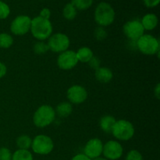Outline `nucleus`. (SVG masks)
Segmentation results:
<instances>
[{"instance_id":"1","label":"nucleus","mask_w":160,"mask_h":160,"mask_svg":"<svg viewBox=\"0 0 160 160\" xmlns=\"http://www.w3.org/2000/svg\"><path fill=\"white\" fill-rule=\"evenodd\" d=\"M53 27L49 20L38 17L31 19V31L33 37L38 41H45L52 34Z\"/></svg>"},{"instance_id":"2","label":"nucleus","mask_w":160,"mask_h":160,"mask_svg":"<svg viewBox=\"0 0 160 160\" xmlns=\"http://www.w3.org/2000/svg\"><path fill=\"white\" fill-rule=\"evenodd\" d=\"M116 12L113 7L106 2H101L96 6L94 12L95 21L99 27H108L115 20Z\"/></svg>"},{"instance_id":"3","label":"nucleus","mask_w":160,"mask_h":160,"mask_svg":"<svg viewBox=\"0 0 160 160\" xmlns=\"http://www.w3.org/2000/svg\"><path fill=\"white\" fill-rule=\"evenodd\" d=\"M56 111L49 105L39 106L33 116V123L38 128H45L49 126L56 119Z\"/></svg>"},{"instance_id":"4","label":"nucleus","mask_w":160,"mask_h":160,"mask_svg":"<svg viewBox=\"0 0 160 160\" xmlns=\"http://www.w3.org/2000/svg\"><path fill=\"white\" fill-rule=\"evenodd\" d=\"M138 49L147 56L159 55L160 42L159 38L149 34H144L136 42Z\"/></svg>"},{"instance_id":"5","label":"nucleus","mask_w":160,"mask_h":160,"mask_svg":"<svg viewBox=\"0 0 160 160\" xmlns=\"http://www.w3.org/2000/svg\"><path fill=\"white\" fill-rule=\"evenodd\" d=\"M111 134L117 141L127 142L134 137L135 129L131 122L126 120H119L116 121Z\"/></svg>"},{"instance_id":"6","label":"nucleus","mask_w":160,"mask_h":160,"mask_svg":"<svg viewBox=\"0 0 160 160\" xmlns=\"http://www.w3.org/2000/svg\"><path fill=\"white\" fill-rule=\"evenodd\" d=\"M31 148L35 154L45 156L50 154L54 149V142L49 136L38 134L32 139Z\"/></svg>"},{"instance_id":"7","label":"nucleus","mask_w":160,"mask_h":160,"mask_svg":"<svg viewBox=\"0 0 160 160\" xmlns=\"http://www.w3.org/2000/svg\"><path fill=\"white\" fill-rule=\"evenodd\" d=\"M47 44L50 51L56 53H61L68 50L70 40L68 36L63 33H56L50 36Z\"/></svg>"},{"instance_id":"8","label":"nucleus","mask_w":160,"mask_h":160,"mask_svg":"<svg viewBox=\"0 0 160 160\" xmlns=\"http://www.w3.org/2000/svg\"><path fill=\"white\" fill-rule=\"evenodd\" d=\"M123 31L129 40L135 42L145 34V29L138 19H133L127 21L123 26Z\"/></svg>"},{"instance_id":"9","label":"nucleus","mask_w":160,"mask_h":160,"mask_svg":"<svg viewBox=\"0 0 160 160\" xmlns=\"http://www.w3.org/2000/svg\"><path fill=\"white\" fill-rule=\"evenodd\" d=\"M31 18L29 16L19 15L11 22L10 31L14 35H24L31 30Z\"/></svg>"},{"instance_id":"10","label":"nucleus","mask_w":160,"mask_h":160,"mask_svg":"<svg viewBox=\"0 0 160 160\" xmlns=\"http://www.w3.org/2000/svg\"><path fill=\"white\" fill-rule=\"evenodd\" d=\"M123 153V145L117 140H110L103 145L102 155L108 160H117Z\"/></svg>"},{"instance_id":"11","label":"nucleus","mask_w":160,"mask_h":160,"mask_svg":"<svg viewBox=\"0 0 160 160\" xmlns=\"http://www.w3.org/2000/svg\"><path fill=\"white\" fill-rule=\"evenodd\" d=\"M78 63L76 52L67 50L59 53L57 57V66L62 70H70L74 68Z\"/></svg>"},{"instance_id":"12","label":"nucleus","mask_w":160,"mask_h":160,"mask_svg":"<svg viewBox=\"0 0 160 160\" xmlns=\"http://www.w3.org/2000/svg\"><path fill=\"white\" fill-rule=\"evenodd\" d=\"M67 97L71 104H81L87 99L88 92L83 86L74 84L68 88Z\"/></svg>"},{"instance_id":"13","label":"nucleus","mask_w":160,"mask_h":160,"mask_svg":"<svg viewBox=\"0 0 160 160\" xmlns=\"http://www.w3.org/2000/svg\"><path fill=\"white\" fill-rule=\"evenodd\" d=\"M103 145L99 138L90 139L84 146V154L92 160L100 157L102 155Z\"/></svg>"},{"instance_id":"14","label":"nucleus","mask_w":160,"mask_h":160,"mask_svg":"<svg viewBox=\"0 0 160 160\" xmlns=\"http://www.w3.org/2000/svg\"><path fill=\"white\" fill-rule=\"evenodd\" d=\"M140 20L145 31H152V30L156 29L159 23L158 17L152 12L146 13L143 16L142 20Z\"/></svg>"},{"instance_id":"15","label":"nucleus","mask_w":160,"mask_h":160,"mask_svg":"<svg viewBox=\"0 0 160 160\" xmlns=\"http://www.w3.org/2000/svg\"><path fill=\"white\" fill-rule=\"evenodd\" d=\"M95 77L98 82L106 84L112 81L113 78V73L112 70L108 67H100L99 68L95 70Z\"/></svg>"},{"instance_id":"16","label":"nucleus","mask_w":160,"mask_h":160,"mask_svg":"<svg viewBox=\"0 0 160 160\" xmlns=\"http://www.w3.org/2000/svg\"><path fill=\"white\" fill-rule=\"evenodd\" d=\"M117 120L115 119V117H112L111 115H106L103 116L101 119H100L99 121V126L100 128L102 129V131H104L105 133H109L112 132V129L113 128L114 124H115Z\"/></svg>"},{"instance_id":"17","label":"nucleus","mask_w":160,"mask_h":160,"mask_svg":"<svg viewBox=\"0 0 160 160\" xmlns=\"http://www.w3.org/2000/svg\"><path fill=\"white\" fill-rule=\"evenodd\" d=\"M56 114L59 117L65 118L69 117L73 112V106L69 102H62L57 105L56 109Z\"/></svg>"},{"instance_id":"18","label":"nucleus","mask_w":160,"mask_h":160,"mask_svg":"<svg viewBox=\"0 0 160 160\" xmlns=\"http://www.w3.org/2000/svg\"><path fill=\"white\" fill-rule=\"evenodd\" d=\"M76 56L78 59V62H88L89 60L94 56L93 52L89 47H81L76 52Z\"/></svg>"},{"instance_id":"19","label":"nucleus","mask_w":160,"mask_h":160,"mask_svg":"<svg viewBox=\"0 0 160 160\" xmlns=\"http://www.w3.org/2000/svg\"><path fill=\"white\" fill-rule=\"evenodd\" d=\"M78 15V9L72 2L67 3L62 9V16L67 20H73Z\"/></svg>"},{"instance_id":"20","label":"nucleus","mask_w":160,"mask_h":160,"mask_svg":"<svg viewBox=\"0 0 160 160\" xmlns=\"http://www.w3.org/2000/svg\"><path fill=\"white\" fill-rule=\"evenodd\" d=\"M31 143H32V139L27 134H22L19 136L16 140V144L18 147V149L29 150L31 147Z\"/></svg>"},{"instance_id":"21","label":"nucleus","mask_w":160,"mask_h":160,"mask_svg":"<svg viewBox=\"0 0 160 160\" xmlns=\"http://www.w3.org/2000/svg\"><path fill=\"white\" fill-rule=\"evenodd\" d=\"M12 160H34V158L29 150L17 149L12 153Z\"/></svg>"},{"instance_id":"22","label":"nucleus","mask_w":160,"mask_h":160,"mask_svg":"<svg viewBox=\"0 0 160 160\" xmlns=\"http://www.w3.org/2000/svg\"><path fill=\"white\" fill-rule=\"evenodd\" d=\"M13 38L8 33H0V48H10L13 44Z\"/></svg>"},{"instance_id":"23","label":"nucleus","mask_w":160,"mask_h":160,"mask_svg":"<svg viewBox=\"0 0 160 160\" xmlns=\"http://www.w3.org/2000/svg\"><path fill=\"white\" fill-rule=\"evenodd\" d=\"M71 2L78 11H84L88 9L93 5L94 0H72Z\"/></svg>"},{"instance_id":"24","label":"nucleus","mask_w":160,"mask_h":160,"mask_svg":"<svg viewBox=\"0 0 160 160\" xmlns=\"http://www.w3.org/2000/svg\"><path fill=\"white\" fill-rule=\"evenodd\" d=\"M49 50L47 42L45 41H38L33 46V51L37 55H44Z\"/></svg>"},{"instance_id":"25","label":"nucleus","mask_w":160,"mask_h":160,"mask_svg":"<svg viewBox=\"0 0 160 160\" xmlns=\"http://www.w3.org/2000/svg\"><path fill=\"white\" fill-rule=\"evenodd\" d=\"M10 7L7 3L0 1V20H6L10 15Z\"/></svg>"},{"instance_id":"26","label":"nucleus","mask_w":160,"mask_h":160,"mask_svg":"<svg viewBox=\"0 0 160 160\" xmlns=\"http://www.w3.org/2000/svg\"><path fill=\"white\" fill-rule=\"evenodd\" d=\"M94 36H95V39L98 41H103L107 38L108 34L107 31H106L105 28L103 27H99L95 28V31H94Z\"/></svg>"},{"instance_id":"27","label":"nucleus","mask_w":160,"mask_h":160,"mask_svg":"<svg viewBox=\"0 0 160 160\" xmlns=\"http://www.w3.org/2000/svg\"><path fill=\"white\" fill-rule=\"evenodd\" d=\"M125 160H143L142 153L136 149H132L128 152Z\"/></svg>"},{"instance_id":"28","label":"nucleus","mask_w":160,"mask_h":160,"mask_svg":"<svg viewBox=\"0 0 160 160\" xmlns=\"http://www.w3.org/2000/svg\"><path fill=\"white\" fill-rule=\"evenodd\" d=\"M12 153L6 147L0 148V160H12Z\"/></svg>"},{"instance_id":"29","label":"nucleus","mask_w":160,"mask_h":160,"mask_svg":"<svg viewBox=\"0 0 160 160\" xmlns=\"http://www.w3.org/2000/svg\"><path fill=\"white\" fill-rule=\"evenodd\" d=\"M88 63L89 67H90L91 68L94 69L95 70L101 67V60H100L98 57H96V56H93V57L89 60V62H88Z\"/></svg>"},{"instance_id":"30","label":"nucleus","mask_w":160,"mask_h":160,"mask_svg":"<svg viewBox=\"0 0 160 160\" xmlns=\"http://www.w3.org/2000/svg\"><path fill=\"white\" fill-rule=\"evenodd\" d=\"M142 2L147 8H155L159 4L160 0H142Z\"/></svg>"},{"instance_id":"31","label":"nucleus","mask_w":160,"mask_h":160,"mask_svg":"<svg viewBox=\"0 0 160 160\" xmlns=\"http://www.w3.org/2000/svg\"><path fill=\"white\" fill-rule=\"evenodd\" d=\"M51 10H50L48 8H43L42 10L39 12V17H42L44 19H46V20H49L50 17H51Z\"/></svg>"},{"instance_id":"32","label":"nucleus","mask_w":160,"mask_h":160,"mask_svg":"<svg viewBox=\"0 0 160 160\" xmlns=\"http://www.w3.org/2000/svg\"><path fill=\"white\" fill-rule=\"evenodd\" d=\"M6 73H7V67L2 62L0 61V79L4 78Z\"/></svg>"},{"instance_id":"33","label":"nucleus","mask_w":160,"mask_h":160,"mask_svg":"<svg viewBox=\"0 0 160 160\" xmlns=\"http://www.w3.org/2000/svg\"><path fill=\"white\" fill-rule=\"evenodd\" d=\"M71 160H92L89 159L87 156L84 154V153H79V154H77L76 156H73Z\"/></svg>"},{"instance_id":"34","label":"nucleus","mask_w":160,"mask_h":160,"mask_svg":"<svg viewBox=\"0 0 160 160\" xmlns=\"http://www.w3.org/2000/svg\"><path fill=\"white\" fill-rule=\"evenodd\" d=\"M154 95L157 99H159L160 98V84H157L154 88Z\"/></svg>"},{"instance_id":"35","label":"nucleus","mask_w":160,"mask_h":160,"mask_svg":"<svg viewBox=\"0 0 160 160\" xmlns=\"http://www.w3.org/2000/svg\"><path fill=\"white\" fill-rule=\"evenodd\" d=\"M92 160H108V159H106V158L101 157V156H100V157H98V158H96V159H94Z\"/></svg>"},{"instance_id":"36","label":"nucleus","mask_w":160,"mask_h":160,"mask_svg":"<svg viewBox=\"0 0 160 160\" xmlns=\"http://www.w3.org/2000/svg\"><path fill=\"white\" fill-rule=\"evenodd\" d=\"M40 1H43V0H40Z\"/></svg>"},{"instance_id":"37","label":"nucleus","mask_w":160,"mask_h":160,"mask_svg":"<svg viewBox=\"0 0 160 160\" xmlns=\"http://www.w3.org/2000/svg\"><path fill=\"white\" fill-rule=\"evenodd\" d=\"M0 1H1V0H0Z\"/></svg>"}]
</instances>
